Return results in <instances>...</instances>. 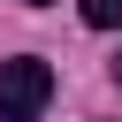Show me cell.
Wrapping results in <instances>:
<instances>
[{
  "label": "cell",
  "mask_w": 122,
  "mask_h": 122,
  "mask_svg": "<svg viewBox=\"0 0 122 122\" xmlns=\"http://www.w3.org/2000/svg\"><path fill=\"white\" fill-rule=\"evenodd\" d=\"M46 99H53V69H46L38 53L0 61V122H38Z\"/></svg>",
  "instance_id": "6da1fadb"
},
{
  "label": "cell",
  "mask_w": 122,
  "mask_h": 122,
  "mask_svg": "<svg viewBox=\"0 0 122 122\" xmlns=\"http://www.w3.org/2000/svg\"><path fill=\"white\" fill-rule=\"evenodd\" d=\"M84 23L92 30H122V0H84Z\"/></svg>",
  "instance_id": "7a4b0ae2"
},
{
  "label": "cell",
  "mask_w": 122,
  "mask_h": 122,
  "mask_svg": "<svg viewBox=\"0 0 122 122\" xmlns=\"http://www.w3.org/2000/svg\"><path fill=\"white\" fill-rule=\"evenodd\" d=\"M114 84H122V61H114Z\"/></svg>",
  "instance_id": "3957f363"
},
{
  "label": "cell",
  "mask_w": 122,
  "mask_h": 122,
  "mask_svg": "<svg viewBox=\"0 0 122 122\" xmlns=\"http://www.w3.org/2000/svg\"><path fill=\"white\" fill-rule=\"evenodd\" d=\"M23 8H46V0H23Z\"/></svg>",
  "instance_id": "277c9868"
}]
</instances>
